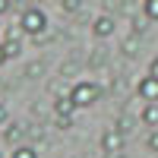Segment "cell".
Segmentation results:
<instances>
[{
    "mask_svg": "<svg viewBox=\"0 0 158 158\" xmlns=\"http://www.w3.org/2000/svg\"><path fill=\"white\" fill-rule=\"evenodd\" d=\"M117 130H120V133L127 136V133H130V130H133V120H130V117H127V114H123V117H117Z\"/></svg>",
    "mask_w": 158,
    "mask_h": 158,
    "instance_id": "15",
    "label": "cell"
},
{
    "mask_svg": "<svg viewBox=\"0 0 158 158\" xmlns=\"http://www.w3.org/2000/svg\"><path fill=\"white\" fill-rule=\"evenodd\" d=\"M10 123V111H6V104H0V127H6Z\"/></svg>",
    "mask_w": 158,
    "mask_h": 158,
    "instance_id": "18",
    "label": "cell"
},
{
    "mask_svg": "<svg viewBox=\"0 0 158 158\" xmlns=\"http://www.w3.org/2000/svg\"><path fill=\"white\" fill-rule=\"evenodd\" d=\"M54 111H57V114H63V117H73L79 108L73 104V98H70V95H63V98H57V101H54Z\"/></svg>",
    "mask_w": 158,
    "mask_h": 158,
    "instance_id": "10",
    "label": "cell"
},
{
    "mask_svg": "<svg viewBox=\"0 0 158 158\" xmlns=\"http://www.w3.org/2000/svg\"><path fill=\"white\" fill-rule=\"evenodd\" d=\"M149 76H158V57H155V60L149 63Z\"/></svg>",
    "mask_w": 158,
    "mask_h": 158,
    "instance_id": "20",
    "label": "cell"
},
{
    "mask_svg": "<svg viewBox=\"0 0 158 158\" xmlns=\"http://www.w3.org/2000/svg\"><path fill=\"white\" fill-rule=\"evenodd\" d=\"M123 139H127V136H123L117 127H108V130H104V136H101V149L108 152V155H117V152H123Z\"/></svg>",
    "mask_w": 158,
    "mask_h": 158,
    "instance_id": "3",
    "label": "cell"
},
{
    "mask_svg": "<svg viewBox=\"0 0 158 158\" xmlns=\"http://www.w3.org/2000/svg\"><path fill=\"white\" fill-rule=\"evenodd\" d=\"M146 149H149V152H158V127L149 130V136H146Z\"/></svg>",
    "mask_w": 158,
    "mask_h": 158,
    "instance_id": "14",
    "label": "cell"
},
{
    "mask_svg": "<svg viewBox=\"0 0 158 158\" xmlns=\"http://www.w3.org/2000/svg\"><path fill=\"white\" fill-rule=\"evenodd\" d=\"M41 73H44V63H41V60H35V63L25 67V79H38Z\"/></svg>",
    "mask_w": 158,
    "mask_h": 158,
    "instance_id": "13",
    "label": "cell"
},
{
    "mask_svg": "<svg viewBox=\"0 0 158 158\" xmlns=\"http://www.w3.org/2000/svg\"><path fill=\"white\" fill-rule=\"evenodd\" d=\"M13 158H38V152H35V146H29V142H22V146H16Z\"/></svg>",
    "mask_w": 158,
    "mask_h": 158,
    "instance_id": "12",
    "label": "cell"
},
{
    "mask_svg": "<svg viewBox=\"0 0 158 158\" xmlns=\"http://www.w3.org/2000/svg\"><path fill=\"white\" fill-rule=\"evenodd\" d=\"M3 51H6V57H19L22 54V32H10L6 35V41H3Z\"/></svg>",
    "mask_w": 158,
    "mask_h": 158,
    "instance_id": "7",
    "label": "cell"
},
{
    "mask_svg": "<svg viewBox=\"0 0 158 158\" xmlns=\"http://www.w3.org/2000/svg\"><path fill=\"white\" fill-rule=\"evenodd\" d=\"M139 44H142V35L133 32V35H127L123 41H120V51H123L127 57H136V54H139Z\"/></svg>",
    "mask_w": 158,
    "mask_h": 158,
    "instance_id": "9",
    "label": "cell"
},
{
    "mask_svg": "<svg viewBox=\"0 0 158 158\" xmlns=\"http://www.w3.org/2000/svg\"><path fill=\"white\" fill-rule=\"evenodd\" d=\"M114 158H127V155H123V152H117V155H114Z\"/></svg>",
    "mask_w": 158,
    "mask_h": 158,
    "instance_id": "22",
    "label": "cell"
},
{
    "mask_svg": "<svg viewBox=\"0 0 158 158\" xmlns=\"http://www.w3.org/2000/svg\"><path fill=\"white\" fill-rule=\"evenodd\" d=\"M114 29H117L114 16H98L95 22H92V35H95V38H111Z\"/></svg>",
    "mask_w": 158,
    "mask_h": 158,
    "instance_id": "6",
    "label": "cell"
},
{
    "mask_svg": "<svg viewBox=\"0 0 158 158\" xmlns=\"http://www.w3.org/2000/svg\"><path fill=\"white\" fill-rule=\"evenodd\" d=\"M142 16L149 22H158V0H142Z\"/></svg>",
    "mask_w": 158,
    "mask_h": 158,
    "instance_id": "11",
    "label": "cell"
},
{
    "mask_svg": "<svg viewBox=\"0 0 158 158\" xmlns=\"http://www.w3.org/2000/svg\"><path fill=\"white\" fill-rule=\"evenodd\" d=\"M54 127H57V130H70V127H73V117H63V114H57Z\"/></svg>",
    "mask_w": 158,
    "mask_h": 158,
    "instance_id": "17",
    "label": "cell"
},
{
    "mask_svg": "<svg viewBox=\"0 0 158 158\" xmlns=\"http://www.w3.org/2000/svg\"><path fill=\"white\" fill-rule=\"evenodd\" d=\"M25 136H29V127L25 123H6L3 127V139L10 142V146H22Z\"/></svg>",
    "mask_w": 158,
    "mask_h": 158,
    "instance_id": "5",
    "label": "cell"
},
{
    "mask_svg": "<svg viewBox=\"0 0 158 158\" xmlns=\"http://www.w3.org/2000/svg\"><path fill=\"white\" fill-rule=\"evenodd\" d=\"M139 120H142V127H149V130H155V127H158V101H149L146 108H142Z\"/></svg>",
    "mask_w": 158,
    "mask_h": 158,
    "instance_id": "8",
    "label": "cell"
},
{
    "mask_svg": "<svg viewBox=\"0 0 158 158\" xmlns=\"http://www.w3.org/2000/svg\"><path fill=\"white\" fill-rule=\"evenodd\" d=\"M136 95L142 101H158V76H142L139 79V85H136Z\"/></svg>",
    "mask_w": 158,
    "mask_h": 158,
    "instance_id": "4",
    "label": "cell"
},
{
    "mask_svg": "<svg viewBox=\"0 0 158 158\" xmlns=\"http://www.w3.org/2000/svg\"><path fill=\"white\" fill-rule=\"evenodd\" d=\"M70 98H73L76 108H92V104L101 98V85L92 82V79H82V82H76L70 89Z\"/></svg>",
    "mask_w": 158,
    "mask_h": 158,
    "instance_id": "2",
    "label": "cell"
},
{
    "mask_svg": "<svg viewBox=\"0 0 158 158\" xmlns=\"http://www.w3.org/2000/svg\"><path fill=\"white\" fill-rule=\"evenodd\" d=\"M19 32H22V35H32V38H41V35L48 32V16H44V10H38V6L22 10V16H19Z\"/></svg>",
    "mask_w": 158,
    "mask_h": 158,
    "instance_id": "1",
    "label": "cell"
},
{
    "mask_svg": "<svg viewBox=\"0 0 158 158\" xmlns=\"http://www.w3.org/2000/svg\"><path fill=\"white\" fill-rule=\"evenodd\" d=\"M6 60H10V57H6V51H3V41H0V67H3Z\"/></svg>",
    "mask_w": 158,
    "mask_h": 158,
    "instance_id": "21",
    "label": "cell"
},
{
    "mask_svg": "<svg viewBox=\"0 0 158 158\" xmlns=\"http://www.w3.org/2000/svg\"><path fill=\"white\" fill-rule=\"evenodd\" d=\"M0 158H3V155H0Z\"/></svg>",
    "mask_w": 158,
    "mask_h": 158,
    "instance_id": "25",
    "label": "cell"
},
{
    "mask_svg": "<svg viewBox=\"0 0 158 158\" xmlns=\"http://www.w3.org/2000/svg\"><path fill=\"white\" fill-rule=\"evenodd\" d=\"M0 29H3V25H0Z\"/></svg>",
    "mask_w": 158,
    "mask_h": 158,
    "instance_id": "24",
    "label": "cell"
},
{
    "mask_svg": "<svg viewBox=\"0 0 158 158\" xmlns=\"http://www.w3.org/2000/svg\"><path fill=\"white\" fill-rule=\"evenodd\" d=\"M10 10H13V0H0V16H6Z\"/></svg>",
    "mask_w": 158,
    "mask_h": 158,
    "instance_id": "19",
    "label": "cell"
},
{
    "mask_svg": "<svg viewBox=\"0 0 158 158\" xmlns=\"http://www.w3.org/2000/svg\"><path fill=\"white\" fill-rule=\"evenodd\" d=\"M79 6H82V0H60V10L63 13H76Z\"/></svg>",
    "mask_w": 158,
    "mask_h": 158,
    "instance_id": "16",
    "label": "cell"
},
{
    "mask_svg": "<svg viewBox=\"0 0 158 158\" xmlns=\"http://www.w3.org/2000/svg\"><path fill=\"white\" fill-rule=\"evenodd\" d=\"M73 158H79V155H73Z\"/></svg>",
    "mask_w": 158,
    "mask_h": 158,
    "instance_id": "23",
    "label": "cell"
}]
</instances>
